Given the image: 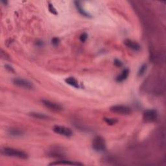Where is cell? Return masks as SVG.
Returning <instances> with one entry per match:
<instances>
[{
	"label": "cell",
	"instance_id": "obj_1",
	"mask_svg": "<svg viewBox=\"0 0 166 166\" xmlns=\"http://www.w3.org/2000/svg\"><path fill=\"white\" fill-rule=\"evenodd\" d=\"M1 153L3 155L9 156V157L16 158L19 159H22V160H25V159L28 158L27 154L25 153L24 151L14 148L5 147L2 149Z\"/></svg>",
	"mask_w": 166,
	"mask_h": 166
},
{
	"label": "cell",
	"instance_id": "obj_2",
	"mask_svg": "<svg viewBox=\"0 0 166 166\" xmlns=\"http://www.w3.org/2000/svg\"><path fill=\"white\" fill-rule=\"evenodd\" d=\"M92 147L97 152H103L106 150V144L105 139L102 136H96L92 141Z\"/></svg>",
	"mask_w": 166,
	"mask_h": 166
},
{
	"label": "cell",
	"instance_id": "obj_3",
	"mask_svg": "<svg viewBox=\"0 0 166 166\" xmlns=\"http://www.w3.org/2000/svg\"><path fill=\"white\" fill-rule=\"evenodd\" d=\"M110 110L111 112L116 114L123 115V116H127L129 115L132 113L131 108L125 105H114L111 106L110 108Z\"/></svg>",
	"mask_w": 166,
	"mask_h": 166
},
{
	"label": "cell",
	"instance_id": "obj_4",
	"mask_svg": "<svg viewBox=\"0 0 166 166\" xmlns=\"http://www.w3.org/2000/svg\"><path fill=\"white\" fill-rule=\"evenodd\" d=\"M13 82L16 86L21 88L29 90L34 88V86L31 82L24 79H22V78H15L13 80Z\"/></svg>",
	"mask_w": 166,
	"mask_h": 166
},
{
	"label": "cell",
	"instance_id": "obj_5",
	"mask_svg": "<svg viewBox=\"0 0 166 166\" xmlns=\"http://www.w3.org/2000/svg\"><path fill=\"white\" fill-rule=\"evenodd\" d=\"M158 116L157 111L154 109H150L145 111L143 115V119L147 123H153L158 119Z\"/></svg>",
	"mask_w": 166,
	"mask_h": 166
},
{
	"label": "cell",
	"instance_id": "obj_6",
	"mask_svg": "<svg viewBox=\"0 0 166 166\" xmlns=\"http://www.w3.org/2000/svg\"><path fill=\"white\" fill-rule=\"evenodd\" d=\"M42 105H43L45 107L49 109V110L53 111V112H58L63 110L62 106H61L60 104L58 103H54V102L48 100H42Z\"/></svg>",
	"mask_w": 166,
	"mask_h": 166
},
{
	"label": "cell",
	"instance_id": "obj_7",
	"mask_svg": "<svg viewBox=\"0 0 166 166\" xmlns=\"http://www.w3.org/2000/svg\"><path fill=\"white\" fill-rule=\"evenodd\" d=\"M53 131L55 133L60 134L61 136L70 137L73 136V132L69 128L63 127V126H59V125H56L54 126L53 129Z\"/></svg>",
	"mask_w": 166,
	"mask_h": 166
},
{
	"label": "cell",
	"instance_id": "obj_8",
	"mask_svg": "<svg viewBox=\"0 0 166 166\" xmlns=\"http://www.w3.org/2000/svg\"><path fill=\"white\" fill-rule=\"evenodd\" d=\"M124 44L125 46L129 47V48L132 49L134 51H139L140 50L141 46L138 43H137L136 42L134 41V40L127 39L124 41Z\"/></svg>",
	"mask_w": 166,
	"mask_h": 166
},
{
	"label": "cell",
	"instance_id": "obj_9",
	"mask_svg": "<svg viewBox=\"0 0 166 166\" xmlns=\"http://www.w3.org/2000/svg\"><path fill=\"white\" fill-rule=\"evenodd\" d=\"M82 165L83 164L79 162H73L72 161H68V160H60L57 161L55 162H52L49 163V165Z\"/></svg>",
	"mask_w": 166,
	"mask_h": 166
},
{
	"label": "cell",
	"instance_id": "obj_10",
	"mask_svg": "<svg viewBox=\"0 0 166 166\" xmlns=\"http://www.w3.org/2000/svg\"><path fill=\"white\" fill-rule=\"evenodd\" d=\"M129 70L128 69H125L123 71L122 73L120 75H118L117 77H116V81L117 82H123V80H126L127 79V77H129Z\"/></svg>",
	"mask_w": 166,
	"mask_h": 166
},
{
	"label": "cell",
	"instance_id": "obj_11",
	"mask_svg": "<svg viewBox=\"0 0 166 166\" xmlns=\"http://www.w3.org/2000/svg\"><path fill=\"white\" fill-rule=\"evenodd\" d=\"M29 116H31L33 118L39 120H47L49 118L48 116L44 114L39 112H31L29 113Z\"/></svg>",
	"mask_w": 166,
	"mask_h": 166
},
{
	"label": "cell",
	"instance_id": "obj_12",
	"mask_svg": "<svg viewBox=\"0 0 166 166\" xmlns=\"http://www.w3.org/2000/svg\"><path fill=\"white\" fill-rule=\"evenodd\" d=\"M65 82L67 83L68 84L76 88H78L79 87V83H78L77 80H76L74 77H68L65 79Z\"/></svg>",
	"mask_w": 166,
	"mask_h": 166
},
{
	"label": "cell",
	"instance_id": "obj_13",
	"mask_svg": "<svg viewBox=\"0 0 166 166\" xmlns=\"http://www.w3.org/2000/svg\"><path fill=\"white\" fill-rule=\"evenodd\" d=\"M75 5L76 7V8H77V9L78 10V11L79 12V13L80 14V15H82V16H86V17H88V16H90L89 14L86 11H84V9H82L81 4H80V2L75 1Z\"/></svg>",
	"mask_w": 166,
	"mask_h": 166
},
{
	"label": "cell",
	"instance_id": "obj_14",
	"mask_svg": "<svg viewBox=\"0 0 166 166\" xmlns=\"http://www.w3.org/2000/svg\"><path fill=\"white\" fill-rule=\"evenodd\" d=\"M9 134H10V136H14V137H20L22 136L23 134V132L22 130L17 129H10L9 130Z\"/></svg>",
	"mask_w": 166,
	"mask_h": 166
},
{
	"label": "cell",
	"instance_id": "obj_15",
	"mask_svg": "<svg viewBox=\"0 0 166 166\" xmlns=\"http://www.w3.org/2000/svg\"><path fill=\"white\" fill-rule=\"evenodd\" d=\"M104 121L107 123L108 125H114L118 123V120L113 118H104Z\"/></svg>",
	"mask_w": 166,
	"mask_h": 166
},
{
	"label": "cell",
	"instance_id": "obj_16",
	"mask_svg": "<svg viewBox=\"0 0 166 166\" xmlns=\"http://www.w3.org/2000/svg\"><path fill=\"white\" fill-rule=\"evenodd\" d=\"M147 70V64L142 65L140 68L139 69L138 71V76H142L145 73Z\"/></svg>",
	"mask_w": 166,
	"mask_h": 166
},
{
	"label": "cell",
	"instance_id": "obj_17",
	"mask_svg": "<svg viewBox=\"0 0 166 166\" xmlns=\"http://www.w3.org/2000/svg\"><path fill=\"white\" fill-rule=\"evenodd\" d=\"M48 8H49V12H50V13H51L52 14H53V15H57V12H56V9L54 8L53 5L49 4Z\"/></svg>",
	"mask_w": 166,
	"mask_h": 166
},
{
	"label": "cell",
	"instance_id": "obj_18",
	"mask_svg": "<svg viewBox=\"0 0 166 166\" xmlns=\"http://www.w3.org/2000/svg\"><path fill=\"white\" fill-rule=\"evenodd\" d=\"M51 43L54 46H57L60 43V40H59L58 38H53L51 40Z\"/></svg>",
	"mask_w": 166,
	"mask_h": 166
},
{
	"label": "cell",
	"instance_id": "obj_19",
	"mask_svg": "<svg viewBox=\"0 0 166 166\" xmlns=\"http://www.w3.org/2000/svg\"><path fill=\"white\" fill-rule=\"evenodd\" d=\"M87 39H88V35L86 34V33H82V34L80 35V40L82 42H86Z\"/></svg>",
	"mask_w": 166,
	"mask_h": 166
},
{
	"label": "cell",
	"instance_id": "obj_20",
	"mask_svg": "<svg viewBox=\"0 0 166 166\" xmlns=\"http://www.w3.org/2000/svg\"><path fill=\"white\" fill-rule=\"evenodd\" d=\"M1 57L2 58H3L5 59V60H8V59H9V56L5 52H4L3 50H1Z\"/></svg>",
	"mask_w": 166,
	"mask_h": 166
},
{
	"label": "cell",
	"instance_id": "obj_21",
	"mask_svg": "<svg viewBox=\"0 0 166 166\" xmlns=\"http://www.w3.org/2000/svg\"><path fill=\"white\" fill-rule=\"evenodd\" d=\"M114 64L115 66H118V67H120V66H122V62L120 60L116 59V60H114Z\"/></svg>",
	"mask_w": 166,
	"mask_h": 166
},
{
	"label": "cell",
	"instance_id": "obj_22",
	"mask_svg": "<svg viewBox=\"0 0 166 166\" xmlns=\"http://www.w3.org/2000/svg\"><path fill=\"white\" fill-rule=\"evenodd\" d=\"M5 68L7 69V70H9V72H15V70H14V69L12 67V66H11L10 65H5Z\"/></svg>",
	"mask_w": 166,
	"mask_h": 166
},
{
	"label": "cell",
	"instance_id": "obj_23",
	"mask_svg": "<svg viewBox=\"0 0 166 166\" xmlns=\"http://www.w3.org/2000/svg\"><path fill=\"white\" fill-rule=\"evenodd\" d=\"M1 3H4L5 5H7L8 3V2L7 1H1Z\"/></svg>",
	"mask_w": 166,
	"mask_h": 166
}]
</instances>
